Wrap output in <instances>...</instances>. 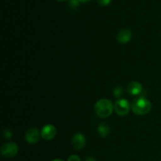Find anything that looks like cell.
<instances>
[{
	"label": "cell",
	"instance_id": "6da1fadb",
	"mask_svg": "<svg viewBox=\"0 0 161 161\" xmlns=\"http://www.w3.org/2000/svg\"><path fill=\"white\" fill-rule=\"evenodd\" d=\"M130 108L135 114L138 116H144L149 113L152 108V104L144 97H140L134 99L130 104Z\"/></svg>",
	"mask_w": 161,
	"mask_h": 161
},
{
	"label": "cell",
	"instance_id": "7a4b0ae2",
	"mask_svg": "<svg viewBox=\"0 0 161 161\" xmlns=\"http://www.w3.org/2000/svg\"><path fill=\"white\" fill-rule=\"evenodd\" d=\"M113 108H114V106L112 102L109 99L107 98L100 99L96 102L94 105V111L97 116L103 119L111 116Z\"/></svg>",
	"mask_w": 161,
	"mask_h": 161
},
{
	"label": "cell",
	"instance_id": "3957f363",
	"mask_svg": "<svg viewBox=\"0 0 161 161\" xmlns=\"http://www.w3.org/2000/svg\"><path fill=\"white\" fill-rule=\"evenodd\" d=\"M19 150L18 146L14 142H9L4 143L1 146V154L6 158H11L15 157Z\"/></svg>",
	"mask_w": 161,
	"mask_h": 161
},
{
	"label": "cell",
	"instance_id": "277c9868",
	"mask_svg": "<svg viewBox=\"0 0 161 161\" xmlns=\"http://www.w3.org/2000/svg\"><path fill=\"white\" fill-rule=\"evenodd\" d=\"M130 105L128 101L124 98H119L115 102L114 110L116 114L120 116H124L127 115L130 112Z\"/></svg>",
	"mask_w": 161,
	"mask_h": 161
},
{
	"label": "cell",
	"instance_id": "5b68a950",
	"mask_svg": "<svg viewBox=\"0 0 161 161\" xmlns=\"http://www.w3.org/2000/svg\"><path fill=\"white\" fill-rule=\"evenodd\" d=\"M57 135V129L52 124H47L41 130V137L46 141H50L53 139Z\"/></svg>",
	"mask_w": 161,
	"mask_h": 161
},
{
	"label": "cell",
	"instance_id": "8992f818",
	"mask_svg": "<svg viewBox=\"0 0 161 161\" xmlns=\"http://www.w3.org/2000/svg\"><path fill=\"white\" fill-rule=\"evenodd\" d=\"M41 133L36 127H31L26 131L25 135V138L26 142L29 144H36L39 141Z\"/></svg>",
	"mask_w": 161,
	"mask_h": 161
},
{
	"label": "cell",
	"instance_id": "52a82bcc",
	"mask_svg": "<svg viewBox=\"0 0 161 161\" xmlns=\"http://www.w3.org/2000/svg\"><path fill=\"white\" fill-rule=\"evenodd\" d=\"M72 144L73 147L77 150L83 149L86 146V138L83 134L77 133L72 136Z\"/></svg>",
	"mask_w": 161,
	"mask_h": 161
},
{
	"label": "cell",
	"instance_id": "ba28073f",
	"mask_svg": "<svg viewBox=\"0 0 161 161\" xmlns=\"http://www.w3.org/2000/svg\"><path fill=\"white\" fill-rule=\"evenodd\" d=\"M132 38V31L128 28H124L118 32L116 36V40L121 44H125L128 42Z\"/></svg>",
	"mask_w": 161,
	"mask_h": 161
},
{
	"label": "cell",
	"instance_id": "9c48e42d",
	"mask_svg": "<svg viewBox=\"0 0 161 161\" xmlns=\"http://www.w3.org/2000/svg\"><path fill=\"white\" fill-rule=\"evenodd\" d=\"M127 91L131 95H138L142 92V86L138 82L132 81L127 84Z\"/></svg>",
	"mask_w": 161,
	"mask_h": 161
},
{
	"label": "cell",
	"instance_id": "30bf717a",
	"mask_svg": "<svg viewBox=\"0 0 161 161\" xmlns=\"http://www.w3.org/2000/svg\"><path fill=\"white\" fill-rule=\"evenodd\" d=\"M110 131H111V130H110L109 126L107 123H102V124H99L98 127H97V133L102 138H106L107 136H108Z\"/></svg>",
	"mask_w": 161,
	"mask_h": 161
},
{
	"label": "cell",
	"instance_id": "8fae6325",
	"mask_svg": "<svg viewBox=\"0 0 161 161\" xmlns=\"http://www.w3.org/2000/svg\"><path fill=\"white\" fill-rule=\"evenodd\" d=\"M113 94L116 98H119L121 97L123 94V88L121 86H116L114 90H113Z\"/></svg>",
	"mask_w": 161,
	"mask_h": 161
},
{
	"label": "cell",
	"instance_id": "7c38bea8",
	"mask_svg": "<svg viewBox=\"0 0 161 161\" xmlns=\"http://www.w3.org/2000/svg\"><path fill=\"white\" fill-rule=\"evenodd\" d=\"M69 6L71 9H76L79 6V1L78 0H70L69 3Z\"/></svg>",
	"mask_w": 161,
	"mask_h": 161
},
{
	"label": "cell",
	"instance_id": "4fadbf2b",
	"mask_svg": "<svg viewBox=\"0 0 161 161\" xmlns=\"http://www.w3.org/2000/svg\"><path fill=\"white\" fill-rule=\"evenodd\" d=\"M3 137H4V138L9 139L12 137V131L10 130H9V129H5L3 130Z\"/></svg>",
	"mask_w": 161,
	"mask_h": 161
},
{
	"label": "cell",
	"instance_id": "5bb4252c",
	"mask_svg": "<svg viewBox=\"0 0 161 161\" xmlns=\"http://www.w3.org/2000/svg\"><path fill=\"white\" fill-rule=\"evenodd\" d=\"M111 1L112 0H97V3H98V4L101 5V6H105L109 5Z\"/></svg>",
	"mask_w": 161,
	"mask_h": 161
},
{
	"label": "cell",
	"instance_id": "9a60e30c",
	"mask_svg": "<svg viewBox=\"0 0 161 161\" xmlns=\"http://www.w3.org/2000/svg\"><path fill=\"white\" fill-rule=\"evenodd\" d=\"M68 161H81L79 156L77 155H72L69 157Z\"/></svg>",
	"mask_w": 161,
	"mask_h": 161
},
{
	"label": "cell",
	"instance_id": "2e32d148",
	"mask_svg": "<svg viewBox=\"0 0 161 161\" xmlns=\"http://www.w3.org/2000/svg\"><path fill=\"white\" fill-rule=\"evenodd\" d=\"M85 161H96L95 159L93 158V157H88V158L86 159V160Z\"/></svg>",
	"mask_w": 161,
	"mask_h": 161
},
{
	"label": "cell",
	"instance_id": "e0dca14e",
	"mask_svg": "<svg viewBox=\"0 0 161 161\" xmlns=\"http://www.w3.org/2000/svg\"><path fill=\"white\" fill-rule=\"evenodd\" d=\"M79 2H81V3H87V2L91 1V0H78Z\"/></svg>",
	"mask_w": 161,
	"mask_h": 161
},
{
	"label": "cell",
	"instance_id": "ac0fdd59",
	"mask_svg": "<svg viewBox=\"0 0 161 161\" xmlns=\"http://www.w3.org/2000/svg\"><path fill=\"white\" fill-rule=\"evenodd\" d=\"M52 161H63V160H61V159H55V160H53Z\"/></svg>",
	"mask_w": 161,
	"mask_h": 161
},
{
	"label": "cell",
	"instance_id": "d6986e66",
	"mask_svg": "<svg viewBox=\"0 0 161 161\" xmlns=\"http://www.w3.org/2000/svg\"><path fill=\"white\" fill-rule=\"evenodd\" d=\"M57 1H66V0H57Z\"/></svg>",
	"mask_w": 161,
	"mask_h": 161
}]
</instances>
